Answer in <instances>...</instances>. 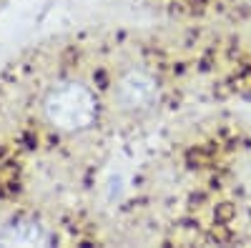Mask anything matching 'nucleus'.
Returning a JSON list of instances; mask_svg holds the SVG:
<instances>
[{
    "label": "nucleus",
    "mask_w": 251,
    "mask_h": 248,
    "mask_svg": "<svg viewBox=\"0 0 251 248\" xmlns=\"http://www.w3.org/2000/svg\"><path fill=\"white\" fill-rule=\"evenodd\" d=\"M53 236L38 221L20 218L0 231V246H50Z\"/></svg>",
    "instance_id": "nucleus-3"
},
{
    "label": "nucleus",
    "mask_w": 251,
    "mask_h": 248,
    "mask_svg": "<svg viewBox=\"0 0 251 248\" xmlns=\"http://www.w3.org/2000/svg\"><path fill=\"white\" fill-rule=\"evenodd\" d=\"M43 111L50 126H55L58 131L78 133L93 126L98 115V100L83 83H60L48 93Z\"/></svg>",
    "instance_id": "nucleus-1"
},
{
    "label": "nucleus",
    "mask_w": 251,
    "mask_h": 248,
    "mask_svg": "<svg viewBox=\"0 0 251 248\" xmlns=\"http://www.w3.org/2000/svg\"><path fill=\"white\" fill-rule=\"evenodd\" d=\"M116 103L128 113L151 111L158 103V83L143 70H128L116 86Z\"/></svg>",
    "instance_id": "nucleus-2"
}]
</instances>
